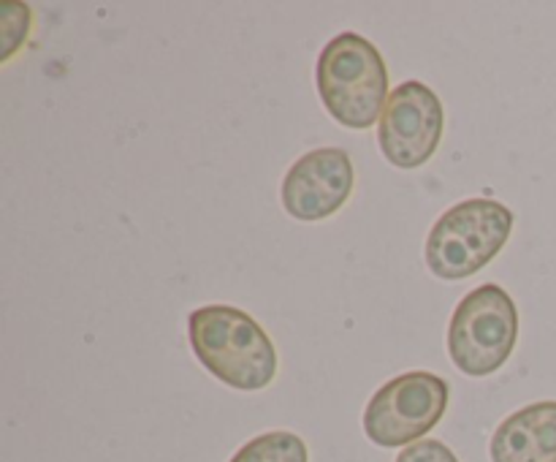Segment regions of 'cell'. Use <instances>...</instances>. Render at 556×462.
<instances>
[{"mask_svg": "<svg viewBox=\"0 0 556 462\" xmlns=\"http://www.w3.org/2000/svg\"><path fill=\"white\" fill-rule=\"evenodd\" d=\"M519 340V310L497 283L472 288L448 324V353L456 367L483 378L503 367Z\"/></svg>", "mask_w": 556, "mask_h": 462, "instance_id": "277c9868", "label": "cell"}, {"mask_svg": "<svg viewBox=\"0 0 556 462\" xmlns=\"http://www.w3.org/2000/svg\"><path fill=\"white\" fill-rule=\"evenodd\" d=\"M320 101L340 125L364 130L380 123L389 103V68L372 41L358 33H337L315 65Z\"/></svg>", "mask_w": 556, "mask_h": 462, "instance_id": "7a4b0ae2", "label": "cell"}, {"mask_svg": "<svg viewBox=\"0 0 556 462\" xmlns=\"http://www.w3.org/2000/svg\"><path fill=\"white\" fill-rule=\"evenodd\" d=\"M445 112L438 92L410 79L394 87L378 123V145L396 168H418L438 152Z\"/></svg>", "mask_w": 556, "mask_h": 462, "instance_id": "8992f818", "label": "cell"}, {"mask_svg": "<svg viewBox=\"0 0 556 462\" xmlns=\"http://www.w3.org/2000/svg\"><path fill=\"white\" fill-rule=\"evenodd\" d=\"M195 359L231 389L258 391L275 380L277 348L264 326L231 304H206L188 319Z\"/></svg>", "mask_w": 556, "mask_h": 462, "instance_id": "6da1fadb", "label": "cell"}, {"mask_svg": "<svg viewBox=\"0 0 556 462\" xmlns=\"http://www.w3.org/2000/svg\"><path fill=\"white\" fill-rule=\"evenodd\" d=\"M353 179V161L342 147L304 152L282 177V210L304 223L326 221L351 199Z\"/></svg>", "mask_w": 556, "mask_h": 462, "instance_id": "52a82bcc", "label": "cell"}, {"mask_svg": "<svg viewBox=\"0 0 556 462\" xmlns=\"http://www.w3.org/2000/svg\"><path fill=\"white\" fill-rule=\"evenodd\" d=\"M448 397L451 386L443 375L427 370L396 375L364 408V433L383 449L418 444L445 416Z\"/></svg>", "mask_w": 556, "mask_h": 462, "instance_id": "5b68a950", "label": "cell"}, {"mask_svg": "<svg viewBox=\"0 0 556 462\" xmlns=\"http://www.w3.org/2000/svg\"><path fill=\"white\" fill-rule=\"evenodd\" d=\"M396 462H459V457L443 444V440H418V444L407 446L400 451Z\"/></svg>", "mask_w": 556, "mask_h": 462, "instance_id": "8fae6325", "label": "cell"}, {"mask_svg": "<svg viewBox=\"0 0 556 462\" xmlns=\"http://www.w3.org/2000/svg\"><path fill=\"white\" fill-rule=\"evenodd\" d=\"M228 462H309V451L296 433L275 429L248 440Z\"/></svg>", "mask_w": 556, "mask_h": 462, "instance_id": "9c48e42d", "label": "cell"}, {"mask_svg": "<svg viewBox=\"0 0 556 462\" xmlns=\"http://www.w3.org/2000/svg\"><path fill=\"white\" fill-rule=\"evenodd\" d=\"M30 9L16 0H3L0 3V41H3V60L14 58L16 49L25 43L30 33Z\"/></svg>", "mask_w": 556, "mask_h": 462, "instance_id": "30bf717a", "label": "cell"}, {"mask_svg": "<svg viewBox=\"0 0 556 462\" xmlns=\"http://www.w3.org/2000/svg\"><path fill=\"white\" fill-rule=\"evenodd\" d=\"M514 232V212L503 201L465 199L434 221L427 237V266L440 280H465L489 264Z\"/></svg>", "mask_w": 556, "mask_h": 462, "instance_id": "3957f363", "label": "cell"}, {"mask_svg": "<svg viewBox=\"0 0 556 462\" xmlns=\"http://www.w3.org/2000/svg\"><path fill=\"white\" fill-rule=\"evenodd\" d=\"M492 462H556V400L510 413L492 435Z\"/></svg>", "mask_w": 556, "mask_h": 462, "instance_id": "ba28073f", "label": "cell"}]
</instances>
